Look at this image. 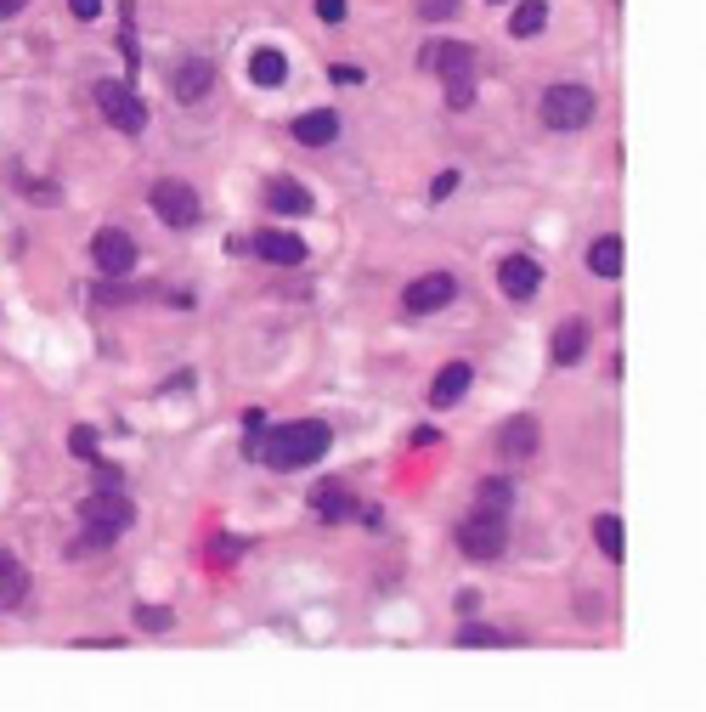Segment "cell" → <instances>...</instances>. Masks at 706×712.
<instances>
[{"label": "cell", "instance_id": "obj_1", "mask_svg": "<svg viewBox=\"0 0 706 712\" xmlns=\"http://www.w3.org/2000/svg\"><path fill=\"white\" fill-rule=\"evenodd\" d=\"M328 441H333V430L323 419H294V424H282V430H272L261 447V459H266V470H277V475H289V470H305V464H317L323 452H328Z\"/></svg>", "mask_w": 706, "mask_h": 712}, {"label": "cell", "instance_id": "obj_2", "mask_svg": "<svg viewBox=\"0 0 706 712\" xmlns=\"http://www.w3.org/2000/svg\"><path fill=\"white\" fill-rule=\"evenodd\" d=\"M418 63L424 68H436L446 79V108L452 113H464L475 102V46H430V51H418Z\"/></svg>", "mask_w": 706, "mask_h": 712}, {"label": "cell", "instance_id": "obj_3", "mask_svg": "<svg viewBox=\"0 0 706 712\" xmlns=\"http://www.w3.org/2000/svg\"><path fill=\"white\" fill-rule=\"evenodd\" d=\"M130 521H136V509H130L125 498H108V492L85 498V526H91V532H85L79 544H74V554L85 560L91 549H108V544H113V537H119V532H125Z\"/></svg>", "mask_w": 706, "mask_h": 712}, {"label": "cell", "instance_id": "obj_4", "mask_svg": "<svg viewBox=\"0 0 706 712\" xmlns=\"http://www.w3.org/2000/svg\"><path fill=\"white\" fill-rule=\"evenodd\" d=\"M458 549H464L469 560H497V554L508 549V515H503V509L480 503L475 515L458 526Z\"/></svg>", "mask_w": 706, "mask_h": 712}, {"label": "cell", "instance_id": "obj_5", "mask_svg": "<svg viewBox=\"0 0 706 712\" xmlns=\"http://www.w3.org/2000/svg\"><path fill=\"white\" fill-rule=\"evenodd\" d=\"M593 120V91L588 85H549L543 91V125L549 130H582Z\"/></svg>", "mask_w": 706, "mask_h": 712}, {"label": "cell", "instance_id": "obj_6", "mask_svg": "<svg viewBox=\"0 0 706 712\" xmlns=\"http://www.w3.org/2000/svg\"><path fill=\"white\" fill-rule=\"evenodd\" d=\"M97 108H102V120L113 130H125V136H136L141 125H148V102H141L130 85H119V79H102L97 85Z\"/></svg>", "mask_w": 706, "mask_h": 712}, {"label": "cell", "instance_id": "obj_7", "mask_svg": "<svg viewBox=\"0 0 706 712\" xmlns=\"http://www.w3.org/2000/svg\"><path fill=\"white\" fill-rule=\"evenodd\" d=\"M153 215L164 221V226H198V215H204V204H198V192L187 187V182H153Z\"/></svg>", "mask_w": 706, "mask_h": 712}, {"label": "cell", "instance_id": "obj_8", "mask_svg": "<svg viewBox=\"0 0 706 712\" xmlns=\"http://www.w3.org/2000/svg\"><path fill=\"white\" fill-rule=\"evenodd\" d=\"M91 261H97L108 277H125V272L136 266V243H130V233H119V226L97 233V238H91Z\"/></svg>", "mask_w": 706, "mask_h": 712}, {"label": "cell", "instance_id": "obj_9", "mask_svg": "<svg viewBox=\"0 0 706 712\" xmlns=\"http://www.w3.org/2000/svg\"><path fill=\"white\" fill-rule=\"evenodd\" d=\"M452 295H458V277H446V272H430V277L407 283V311H413V317H430V311L452 305Z\"/></svg>", "mask_w": 706, "mask_h": 712}, {"label": "cell", "instance_id": "obj_10", "mask_svg": "<svg viewBox=\"0 0 706 712\" xmlns=\"http://www.w3.org/2000/svg\"><path fill=\"white\" fill-rule=\"evenodd\" d=\"M537 283H543V266H537L531 254H508V261L497 266V289H503L508 300H531Z\"/></svg>", "mask_w": 706, "mask_h": 712}, {"label": "cell", "instance_id": "obj_11", "mask_svg": "<svg viewBox=\"0 0 706 712\" xmlns=\"http://www.w3.org/2000/svg\"><path fill=\"white\" fill-rule=\"evenodd\" d=\"M210 85H215V68L204 63V57H187V63L176 68V102H204L210 97Z\"/></svg>", "mask_w": 706, "mask_h": 712}, {"label": "cell", "instance_id": "obj_12", "mask_svg": "<svg viewBox=\"0 0 706 712\" xmlns=\"http://www.w3.org/2000/svg\"><path fill=\"white\" fill-rule=\"evenodd\" d=\"M249 249H254V254H266L272 266H300V261H305V243H300L294 233H254Z\"/></svg>", "mask_w": 706, "mask_h": 712}, {"label": "cell", "instance_id": "obj_13", "mask_svg": "<svg viewBox=\"0 0 706 712\" xmlns=\"http://www.w3.org/2000/svg\"><path fill=\"white\" fill-rule=\"evenodd\" d=\"M333 136H339V113L333 108H317V113H300V120H294V141H300V148H328Z\"/></svg>", "mask_w": 706, "mask_h": 712}, {"label": "cell", "instance_id": "obj_14", "mask_svg": "<svg viewBox=\"0 0 706 712\" xmlns=\"http://www.w3.org/2000/svg\"><path fill=\"white\" fill-rule=\"evenodd\" d=\"M469 385H475V367L469 362H446L436 374V385H430V408H452Z\"/></svg>", "mask_w": 706, "mask_h": 712}, {"label": "cell", "instance_id": "obj_15", "mask_svg": "<svg viewBox=\"0 0 706 712\" xmlns=\"http://www.w3.org/2000/svg\"><path fill=\"white\" fill-rule=\"evenodd\" d=\"M249 79H254V85H266V91H272V85H282V79H289V57H282L277 46L249 51Z\"/></svg>", "mask_w": 706, "mask_h": 712}, {"label": "cell", "instance_id": "obj_16", "mask_svg": "<svg viewBox=\"0 0 706 712\" xmlns=\"http://www.w3.org/2000/svg\"><path fill=\"white\" fill-rule=\"evenodd\" d=\"M549 28V0H520L515 12H508V35L515 40H531V35H543Z\"/></svg>", "mask_w": 706, "mask_h": 712}, {"label": "cell", "instance_id": "obj_17", "mask_svg": "<svg viewBox=\"0 0 706 712\" xmlns=\"http://www.w3.org/2000/svg\"><path fill=\"white\" fill-rule=\"evenodd\" d=\"M311 509H317V521H328V526H339V521H351V509H356V498H351L345 487H317V492H311Z\"/></svg>", "mask_w": 706, "mask_h": 712}, {"label": "cell", "instance_id": "obj_18", "mask_svg": "<svg viewBox=\"0 0 706 712\" xmlns=\"http://www.w3.org/2000/svg\"><path fill=\"white\" fill-rule=\"evenodd\" d=\"M588 272L593 277H621V238L616 233H605V238H593V249H588Z\"/></svg>", "mask_w": 706, "mask_h": 712}, {"label": "cell", "instance_id": "obj_19", "mask_svg": "<svg viewBox=\"0 0 706 712\" xmlns=\"http://www.w3.org/2000/svg\"><path fill=\"white\" fill-rule=\"evenodd\" d=\"M582 351H588V323L571 317V323L554 334V362H559V367H571V362H582Z\"/></svg>", "mask_w": 706, "mask_h": 712}, {"label": "cell", "instance_id": "obj_20", "mask_svg": "<svg viewBox=\"0 0 706 712\" xmlns=\"http://www.w3.org/2000/svg\"><path fill=\"white\" fill-rule=\"evenodd\" d=\"M497 447L508 452V459H531V452H537V419H515V424H503Z\"/></svg>", "mask_w": 706, "mask_h": 712}, {"label": "cell", "instance_id": "obj_21", "mask_svg": "<svg viewBox=\"0 0 706 712\" xmlns=\"http://www.w3.org/2000/svg\"><path fill=\"white\" fill-rule=\"evenodd\" d=\"M266 204H272L277 215H305V210H311V192H305L300 182H272Z\"/></svg>", "mask_w": 706, "mask_h": 712}, {"label": "cell", "instance_id": "obj_22", "mask_svg": "<svg viewBox=\"0 0 706 712\" xmlns=\"http://www.w3.org/2000/svg\"><path fill=\"white\" fill-rule=\"evenodd\" d=\"M593 544L605 549V560H628V532H621L616 515H600V521H593Z\"/></svg>", "mask_w": 706, "mask_h": 712}, {"label": "cell", "instance_id": "obj_23", "mask_svg": "<svg viewBox=\"0 0 706 712\" xmlns=\"http://www.w3.org/2000/svg\"><path fill=\"white\" fill-rule=\"evenodd\" d=\"M23 594H28V572L12 554H0V605H17Z\"/></svg>", "mask_w": 706, "mask_h": 712}, {"label": "cell", "instance_id": "obj_24", "mask_svg": "<svg viewBox=\"0 0 706 712\" xmlns=\"http://www.w3.org/2000/svg\"><path fill=\"white\" fill-rule=\"evenodd\" d=\"M458 645H464V650H469V645H475V650H503V645H508V634H497V628H475V622H464Z\"/></svg>", "mask_w": 706, "mask_h": 712}, {"label": "cell", "instance_id": "obj_25", "mask_svg": "<svg viewBox=\"0 0 706 712\" xmlns=\"http://www.w3.org/2000/svg\"><path fill=\"white\" fill-rule=\"evenodd\" d=\"M480 503H487V509H508V503H515V487H508V480H487V487H480Z\"/></svg>", "mask_w": 706, "mask_h": 712}, {"label": "cell", "instance_id": "obj_26", "mask_svg": "<svg viewBox=\"0 0 706 712\" xmlns=\"http://www.w3.org/2000/svg\"><path fill=\"white\" fill-rule=\"evenodd\" d=\"M452 192H458V170H441V176H436V187H430V198H436V204H446Z\"/></svg>", "mask_w": 706, "mask_h": 712}, {"label": "cell", "instance_id": "obj_27", "mask_svg": "<svg viewBox=\"0 0 706 712\" xmlns=\"http://www.w3.org/2000/svg\"><path fill=\"white\" fill-rule=\"evenodd\" d=\"M452 12H458V0H418V17H452Z\"/></svg>", "mask_w": 706, "mask_h": 712}, {"label": "cell", "instance_id": "obj_28", "mask_svg": "<svg viewBox=\"0 0 706 712\" xmlns=\"http://www.w3.org/2000/svg\"><path fill=\"white\" fill-rule=\"evenodd\" d=\"M68 12H74L79 23H97V17H102V0H68Z\"/></svg>", "mask_w": 706, "mask_h": 712}, {"label": "cell", "instance_id": "obj_29", "mask_svg": "<svg viewBox=\"0 0 706 712\" xmlns=\"http://www.w3.org/2000/svg\"><path fill=\"white\" fill-rule=\"evenodd\" d=\"M136 622H141V628H169V611H159V605H141V611H136Z\"/></svg>", "mask_w": 706, "mask_h": 712}, {"label": "cell", "instance_id": "obj_30", "mask_svg": "<svg viewBox=\"0 0 706 712\" xmlns=\"http://www.w3.org/2000/svg\"><path fill=\"white\" fill-rule=\"evenodd\" d=\"M317 17L323 23H345V0H317Z\"/></svg>", "mask_w": 706, "mask_h": 712}, {"label": "cell", "instance_id": "obj_31", "mask_svg": "<svg viewBox=\"0 0 706 712\" xmlns=\"http://www.w3.org/2000/svg\"><path fill=\"white\" fill-rule=\"evenodd\" d=\"M68 447L79 452V459H91V452H97V436H91V430H74V436H68Z\"/></svg>", "mask_w": 706, "mask_h": 712}, {"label": "cell", "instance_id": "obj_32", "mask_svg": "<svg viewBox=\"0 0 706 712\" xmlns=\"http://www.w3.org/2000/svg\"><path fill=\"white\" fill-rule=\"evenodd\" d=\"M28 198H35V204H56V187H51V182H35V187H28Z\"/></svg>", "mask_w": 706, "mask_h": 712}, {"label": "cell", "instance_id": "obj_33", "mask_svg": "<svg viewBox=\"0 0 706 712\" xmlns=\"http://www.w3.org/2000/svg\"><path fill=\"white\" fill-rule=\"evenodd\" d=\"M452 605H458L464 616H475V605H480V594H475V588H464V594H458V600H452Z\"/></svg>", "mask_w": 706, "mask_h": 712}, {"label": "cell", "instance_id": "obj_34", "mask_svg": "<svg viewBox=\"0 0 706 712\" xmlns=\"http://www.w3.org/2000/svg\"><path fill=\"white\" fill-rule=\"evenodd\" d=\"M97 487H119V470H113V464H97Z\"/></svg>", "mask_w": 706, "mask_h": 712}, {"label": "cell", "instance_id": "obj_35", "mask_svg": "<svg viewBox=\"0 0 706 712\" xmlns=\"http://www.w3.org/2000/svg\"><path fill=\"white\" fill-rule=\"evenodd\" d=\"M28 0H0V17H12V12H23Z\"/></svg>", "mask_w": 706, "mask_h": 712}, {"label": "cell", "instance_id": "obj_36", "mask_svg": "<svg viewBox=\"0 0 706 712\" xmlns=\"http://www.w3.org/2000/svg\"><path fill=\"white\" fill-rule=\"evenodd\" d=\"M492 7H503V0H492Z\"/></svg>", "mask_w": 706, "mask_h": 712}]
</instances>
